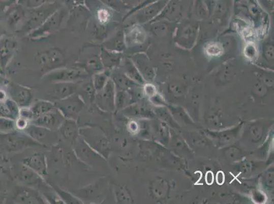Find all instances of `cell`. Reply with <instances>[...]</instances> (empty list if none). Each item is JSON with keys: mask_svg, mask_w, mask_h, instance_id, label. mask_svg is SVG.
I'll return each instance as SVG.
<instances>
[{"mask_svg": "<svg viewBox=\"0 0 274 204\" xmlns=\"http://www.w3.org/2000/svg\"><path fill=\"white\" fill-rule=\"evenodd\" d=\"M85 6L93 17L94 23L91 28L93 37L97 41H105L109 38L114 11L99 0H85Z\"/></svg>", "mask_w": 274, "mask_h": 204, "instance_id": "cell-1", "label": "cell"}, {"mask_svg": "<svg viewBox=\"0 0 274 204\" xmlns=\"http://www.w3.org/2000/svg\"><path fill=\"white\" fill-rule=\"evenodd\" d=\"M63 6V1L61 0L55 3L47 4L36 9H28L29 11L27 12L25 21L22 24V33L28 35L34 30L37 29Z\"/></svg>", "mask_w": 274, "mask_h": 204, "instance_id": "cell-2", "label": "cell"}, {"mask_svg": "<svg viewBox=\"0 0 274 204\" xmlns=\"http://www.w3.org/2000/svg\"><path fill=\"white\" fill-rule=\"evenodd\" d=\"M69 10L65 6H63L39 27L28 34L27 37L33 40H41L56 33L59 31L66 19L69 18Z\"/></svg>", "mask_w": 274, "mask_h": 204, "instance_id": "cell-3", "label": "cell"}, {"mask_svg": "<svg viewBox=\"0 0 274 204\" xmlns=\"http://www.w3.org/2000/svg\"><path fill=\"white\" fill-rule=\"evenodd\" d=\"M89 75L83 69L61 67L49 72L44 76V81L49 83H78L87 79Z\"/></svg>", "mask_w": 274, "mask_h": 204, "instance_id": "cell-4", "label": "cell"}, {"mask_svg": "<svg viewBox=\"0 0 274 204\" xmlns=\"http://www.w3.org/2000/svg\"><path fill=\"white\" fill-rule=\"evenodd\" d=\"M42 72L45 74L59 68L64 67L66 64V58L62 50L57 48H51L41 51L38 54Z\"/></svg>", "mask_w": 274, "mask_h": 204, "instance_id": "cell-5", "label": "cell"}, {"mask_svg": "<svg viewBox=\"0 0 274 204\" xmlns=\"http://www.w3.org/2000/svg\"><path fill=\"white\" fill-rule=\"evenodd\" d=\"M85 104L81 96L75 93L65 99L56 101L54 105L56 109L63 114L65 119L76 121L85 107Z\"/></svg>", "mask_w": 274, "mask_h": 204, "instance_id": "cell-6", "label": "cell"}, {"mask_svg": "<svg viewBox=\"0 0 274 204\" xmlns=\"http://www.w3.org/2000/svg\"><path fill=\"white\" fill-rule=\"evenodd\" d=\"M80 133L83 135V139L85 143L93 148L97 153H99L107 157L109 154V144L105 136L101 133V131L94 129H83L80 131Z\"/></svg>", "mask_w": 274, "mask_h": 204, "instance_id": "cell-7", "label": "cell"}, {"mask_svg": "<svg viewBox=\"0 0 274 204\" xmlns=\"http://www.w3.org/2000/svg\"><path fill=\"white\" fill-rule=\"evenodd\" d=\"M115 84L111 79L108 80L105 87L101 91L97 92L95 100L98 107L104 111H113L115 106Z\"/></svg>", "mask_w": 274, "mask_h": 204, "instance_id": "cell-8", "label": "cell"}, {"mask_svg": "<svg viewBox=\"0 0 274 204\" xmlns=\"http://www.w3.org/2000/svg\"><path fill=\"white\" fill-rule=\"evenodd\" d=\"M24 132L34 141L43 144V145H46L47 144L51 145L57 140V135L55 131L34 124L28 125Z\"/></svg>", "mask_w": 274, "mask_h": 204, "instance_id": "cell-9", "label": "cell"}, {"mask_svg": "<svg viewBox=\"0 0 274 204\" xmlns=\"http://www.w3.org/2000/svg\"><path fill=\"white\" fill-rule=\"evenodd\" d=\"M65 119L63 114L55 109L49 113L35 118L31 122L34 125L41 126L55 131L59 129Z\"/></svg>", "mask_w": 274, "mask_h": 204, "instance_id": "cell-10", "label": "cell"}, {"mask_svg": "<svg viewBox=\"0 0 274 204\" xmlns=\"http://www.w3.org/2000/svg\"><path fill=\"white\" fill-rule=\"evenodd\" d=\"M79 82L78 83H53V87H52L49 93V96L56 101L65 99V98L77 93L79 87Z\"/></svg>", "mask_w": 274, "mask_h": 204, "instance_id": "cell-11", "label": "cell"}, {"mask_svg": "<svg viewBox=\"0 0 274 204\" xmlns=\"http://www.w3.org/2000/svg\"><path fill=\"white\" fill-rule=\"evenodd\" d=\"M58 131L60 135L71 145H75L79 139V131L75 120L66 119Z\"/></svg>", "mask_w": 274, "mask_h": 204, "instance_id": "cell-12", "label": "cell"}, {"mask_svg": "<svg viewBox=\"0 0 274 204\" xmlns=\"http://www.w3.org/2000/svg\"><path fill=\"white\" fill-rule=\"evenodd\" d=\"M124 33H125L126 47L139 45L145 41V33L141 26L138 25L131 26L124 31Z\"/></svg>", "mask_w": 274, "mask_h": 204, "instance_id": "cell-13", "label": "cell"}, {"mask_svg": "<svg viewBox=\"0 0 274 204\" xmlns=\"http://www.w3.org/2000/svg\"><path fill=\"white\" fill-rule=\"evenodd\" d=\"M24 165L34 170L39 175H47V163L45 156L42 154H35L23 160Z\"/></svg>", "mask_w": 274, "mask_h": 204, "instance_id": "cell-14", "label": "cell"}, {"mask_svg": "<svg viewBox=\"0 0 274 204\" xmlns=\"http://www.w3.org/2000/svg\"><path fill=\"white\" fill-rule=\"evenodd\" d=\"M102 47L109 51L121 53L126 48L125 33L124 31H117L113 36L107 38L103 41Z\"/></svg>", "mask_w": 274, "mask_h": 204, "instance_id": "cell-15", "label": "cell"}, {"mask_svg": "<svg viewBox=\"0 0 274 204\" xmlns=\"http://www.w3.org/2000/svg\"><path fill=\"white\" fill-rule=\"evenodd\" d=\"M100 57H101L104 70L108 71L119 65L121 59L120 53L109 51L103 47H101L100 49Z\"/></svg>", "mask_w": 274, "mask_h": 204, "instance_id": "cell-16", "label": "cell"}, {"mask_svg": "<svg viewBox=\"0 0 274 204\" xmlns=\"http://www.w3.org/2000/svg\"><path fill=\"white\" fill-rule=\"evenodd\" d=\"M13 97L15 102L21 108L29 107L33 101V95L28 88L23 86H16L14 87Z\"/></svg>", "mask_w": 274, "mask_h": 204, "instance_id": "cell-17", "label": "cell"}, {"mask_svg": "<svg viewBox=\"0 0 274 204\" xmlns=\"http://www.w3.org/2000/svg\"><path fill=\"white\" fill-rule=\"evenodd\" d=\"M82 69L89 75H95L100 72L104 71L99 53L93 54L89 56L82 65Z\"/></svg>", "mask_w": 274, "mask_h": 204, "instance_id": "cell-18", "label": "cell"}, {"mask_svg": "<svg viewBox=\"0 0 274 204\" xmlns=\"http://www.w3.org/2000/svg\"><path fill=\"white\" fill-rule=\"evenodd\" d=\"M21 179L26 185L37 186L42 183L41 175L25 165L22 167Z\"/></svg>", "mask_w": 274, "mask_h": 204, "instance_id": "cell-19", "label": "cell"}, {"mask_svg": "<svg viewBox=\"0 0 274 204\" xmlns=\"http://www.w3.org/2000/svg\"><path fill=\"white\" fill-rule=\"evenodd\" d=\"M55 109L54 104L51 103V101H45V100L39 101L30 108L33 113V119L39 117V116L44 115V114L49 113V112L53 111Z\"/></svg>", "mask_w": 274, "mask_h": 204, "instance_id": "cell-20", "label": "cell"}, {"mask_svg": "<svg viewBox=\"0 0 274 204\" xmlns=\"http://www.w3.org/2000/svg\"><path fill=\"white\" fill-rule=\"evenodd\" d=\"M79 95L81 96L83 101H89L90 103L95 101L96 95H97V91H96L95 87H94L93 82H89L84 84L82 87H81V90H80Z\"/></svg>", "mask_w": 274, "mask_h": 204, "instance_id": "cell-21", "label": "cell"}, {"mask_svg": "<svg viewBox=\"0 0 274 204\" xmlns=\"http://www.w3.org/2000/svg\"><path fill=\"white\" fill-rule=\"evenodd\" d=\"M109 71L105 70L94 75L93 83L97 92L101 91L105 87L108 80L109 79Z\"/></svg>", "mask_w": 274, "mask_h": 204, "instance_id": "cell-22", "label": "cell"}, {"mask_svg": "<svg viewBox=\"0 0 274 204\" xmlns=\"http://www.w3.org/2000/svg\"><path fill=\"white\" fill-rule=\"evenodd\" d=\"M157 7L158 6L154 5L143 8L137 14V19L140 23H144L147 20L151 19L159 11L160 8L158 9Z\"/></svg>", "mask_w": 274, "mask_h": 204, "instance_id": "cell-23", "label": "cell"}, {"mask_svg": "<svg viewBox=\"0 0 274 204\" xmlns=\"http://www.w3.org/2000/svg\"><path fill=\"white\" fill-rule=\"evenodd\" d=\"M57 1L61 0H18V4L26 9H33Z\"/></svg>", "mask_w": 274, "mask_h": 204, "instance_id": "cell-24", "label": "cell"}, {"mask_svg": "<svg viewBox=\"0 0 274 204\" xmlns=\"http://www.w3.org/2000/svg\"><path fill=\"white\" fill-rule=\"evenodd\" d=\"M33 191L28 189H24L22 191V203H35V201H37L38 203H40L39 201H41V200L40 199V198L39 197V195Z\"/></svg>", "mask_w": 274, "mask_h": 204, "instance_id": "cell-25", "label": "cell"}, {"mask_svg": "<svg viewBox=\"0 0 274 204\" xmlns=\"http://www.w3.org/2000/svg\"><path fill=\"white\" fill-rule=\"evenodd\" d=\"M99 1L113 11L120 12L125 7L123 0H99Z\"/></svg>", "mask_w": 274, "mask_h": 204, "instance_id": "cell-26", "label": "cell"}, {"mask_svg": "<svg viewBox=\"0 0 274 204\" xmlns=\"http://www.w3.org/2000/svg\"><path fill=\"white\" fill-rule=\"evenodd\" d=\"M65 3V6L71 11L75 8L85 6V0H62Z\"/></svg>", "mask_w": 274, "mask_h": 204, "instance_id": "cell-27", "label": "cell"}, {"mask_svg": "<svg viewBox=\"0 0 274 204\" xmlns=\"http://www.w3.org/2000/svg\"><path fill=\"white\" fill-rule=\"evenodd\" d=\"M125 68L126 70H127L128 75H129L130 77L137 79L138 73L137 70H136L135 66L133 65V64L132 63V62L130 61L129 60L126 61Z\"/></svg>", "mask_w": 274, "mask_h": 204, "instance_id": "cell-28", "label": "cell"}, {"mask_svg": "<svg viewBox=\"0 0 274 204\" xmlns=\"http://www.w3.org/2000/svg\"><path fill=\"white\" fill-rule=\"evenodd\" d=\"M29 120L23 117H19L16 119V127H17V129L21 130V131H24L27 127V126L29 125Z\"/></svg>", "mask_w": 274, "mask_h": 204, "instance_id": "cell-29", "label": "cell"}, {"mask_svg": "<svg viewBox=\"0 0 274 204\" xmlns=\"http://www.w3.org/2000/svg\"><path fill=\"white\" fill-rule=\"evenodd\" d=\"M225 181V176H224L223 173L222 172L217 174V183L222 185Z\"/></svg>", "mask_w": 274, "mask_h": 204, "instance_id": "cell-30", "label": "cell"}, {"mask_svg": "<svg viewBox=\"0 0 274 204\" xmlns=\"http://www.w3.org/2000/svg\"><path fill=\"white\" fill-rule=\"evenodd\" d=\"M213 181L214 176L212 175L211 172H209V173H207V175H206V182H207V183L209 184V185H211V184L213 183Z\"/></svg>", "mask_w": 274, "mask_h": 204, "instance_id": "cell-31", "label": "cell"}, {"mask_svg": "<svg viewBox=\"0 0 274 204\" xmlns=\"http://www.w3.org/2000/svg\"><path fill=\"white\" fill-rule=\"evenodd\" d=\"M7 95H6L5 92L0 90V101H4L6 99Z\"/></svg>", "mask_w": 274, "mask_h": 204, "instance_id": "cell-32", "label": "cell"}]
</instances>
